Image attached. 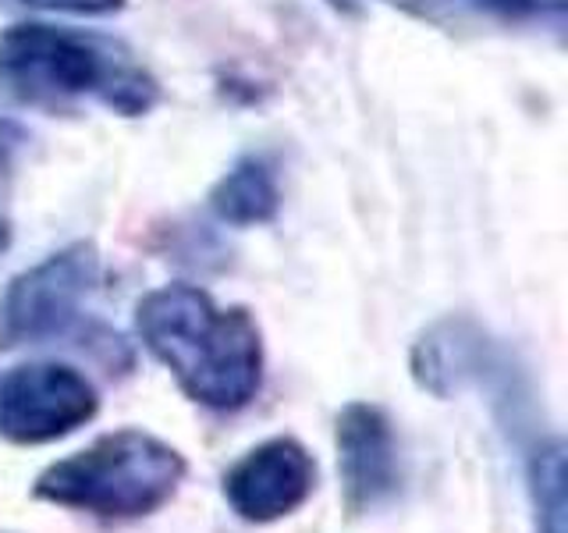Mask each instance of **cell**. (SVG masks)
I'll return each instance as SVG.
<instances>
[{
    "instance_id": "6da1fadb",
    "label": "cell",
    "mask_w": 568,
    "mask_h": 533,
    "mask_svg": "<svg viewBox=\"0 0 568 533\" xmlns=\"http://www.w3.org/2000/svg\"><path fill=\"white\" fill-rule=\"evenodd\" d=\"M135 328L192 402L231 413L256 399L263 338L248 310H221L203 289L164 284L139 299Z\"/></svg>"
},
{
    "instance_id": "7a4b0ae2",
    "label": "cell",
    "mask_w": 568,
    "mask_h": 533,
    "mask_svg": "<svg viewBox=\"0 0 568 533\" xmlns=\"http://www.w3.org/2000/svg\"><path fill=\"white\" fill-rule=\"evenodd\" d=\"M0 97L43 111L97 100L132 118L150 111L160 86L106 36L26 22L0 32Z\"/></svg>"
},
{
    "instance_id": "3957f363",
    "label": "cell",
    "mask_w": 568,
    "mask_h": 533,
    "mask_svg": "<svg viewBox=\"0 0 568 533\" xmlns=\"http://www.w3.org/2000/svg\"><path fill=\"white\" fill-rule=\"evenodd\" d=\"M182 476V452L146 431L124 426L47 466L32 491L40 502L100 520H139L171 502Z\"/></svg>"
},
{
    "instance_id": "277c9868",
    "label": "cell",
    "mask_w": 568,
    "mask_h": 533,
    "mask_svg": "<svg viewBox=\"0 0 568 533\" xmlns=\"http://www.w3.org/2000/svg\"><path fill=\"white\" fill-rule=\"evenodd\" d=\"M100 281V257L75 242L18 274L0 299V349L40 345L79 324L82 302Z\"/></svg>"
},
{
    "instance_id": "5b68a950",
    "label": "cell",
    "mask_w": 568,
    "mask_h": 533,
    "mask_svg": "<svg viewBox=\"0 0 568 533\" xmlns=\"http://www.w3.org/2000/svg\"><path fill=\"white\" fill-rule=\"evenodd\" d=\"M97 409V388L64 363H22L0 381V434L14 444L68 438L93 420Z\"/></svg>"
},
{
    "instance_id": "8992f818",
    "label": "cell",
    "mask_w": 568,
    "mask_h": 533,
    "mask_svg": "<svg viewBox=\"0 0 568 533\" xmlns=\"http://www.w3.org/2000/svg\"><path fill=\"white\" fill-rule=\"evenodd\" d=\"M316 487V462L295 438H271L248 449L224 476V497L245 523L292 515Z\"/></svg>"
},
{
    "instance_id": "52a82bcc",
    "label": "cell",
    "mask_w": 568,
    "mask_h": 533,
    "mask_svg": "<svg viewBox=\"0 0 568 533\" xmlns=\"http://www.w3.org/2000/svg\"><path fill=\"white\" fill-rule=\"evenodd\" d=\"M334 444H337V470H342L345 502L352 512L381 509L398 494L402 484L398 438L381 405L369 402L345 405L337 413Z\"/></svg>"
},
{
    "instance_id": "ba28073f",
    "label": "cell",
    "mask_w": 568,
    "mask_h": 533,
    "mask_svg": "<svg viewBox=\"0 0 568 533\" xmlns=\"http://www.w3.org/2000/svg\"><path fill=\"white\" fill-rule=\"evenodd\" d=\"M210 207L231 224H263L281 207V189L271 164L260 157H245L231 168L210 192Z\"/></svg>"
},
{
    "instance_id": "9c48e42d",
    "label": "cell",
    "mask_w": 568,
    "mask_h": 533,
    "mask_svg": "<svg viewBox=\"0 0 568 533\" xmlns=\"http://www.w3.org/2000/svg\"><path fill=\"white\" fill-rule=\"evenodd\" d=\"M529 505L537 533H568L565 526V444L561 438L540 441L526 466Z\"/></svg>"
},
{
    "instance_id": "30bf717a",
    "label": "cell",
    "mask_w": 568,
    "mask_h": 533,
    "mask_svg": "<svg viewBox=\"0 0 568 533\" xmlns=\"http://www.w3.org/2000/svg\"><path fill=\"white\" fill-rule=\"evenodd\" d=\"M430 8H458L479 18H501V22H555L561 26L565 0H423Z\"/></svg>"
},
{
    "instance_id": "8fae6325",
    "label": "cell",
    "mask_w": 568,
    "mask_h": 533,
    "mask_svg": "<svg viewBox=\"0 0 568 533\" xmlns=\"http://www.w3.org/2000/svg\"><path fill=\"white\" fill-rule=\"evenodd\" d=\"M14 4L47 8V11H71V14H111L124 0H14Z\"/></svg>"
},
{
    "instance_id": "7c38bea8",
    "label": "cell",
    "mask_w": 568,
    "mask_h": 533,
    "mask_svg": "<svg viewBox=\"0 0 568 533\" xmlns=\"http://www.w3.org/2000/svg\"><path fill=\"white\" fill-rule=\"evenodd\" d=\"M11 245V228H8V221L0 218V253H4V249Z\"/></svg>"
}]
</instances>
